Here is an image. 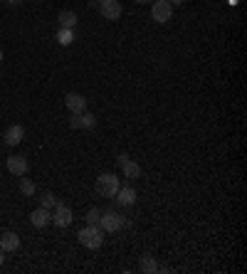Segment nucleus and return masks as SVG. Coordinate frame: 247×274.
Listing matches in <instances>:
<instances>
[{"mask_svg":"<svg viewBox=\"0 0 247 274\" xmlns=\"http://www.w3.org/2000/svg\"><path fill=\"white\" fill-rule=\"evenodd\" d=\"M104 230L99 227V225H87L84 230H79L77 235V240H79V245L87 247V249H99V247L104 245Z\"/></svg>","mask_w":247,"mask_h":274,"instance_id":"nucleus-1","label":"nucleus"},{"mask_svg":"<svg viewBox=\"0 0 247 274\" xmlns=\"http://www.w3.org/2000/svg\"><path fill=\"white\" fill-rule=\"evenodd\" d=\"M119 188H121V183H119V178H116L114 173H101L94 183V191L99 193L101 198H114Z\"/></svg>","mask_w":247,"mask_h":274,"instance_id":"nucleus-2","label":"nucleus"},{"mask_svg":"<svg viewBox=\"0 0 247 274\" xmlns=\"http://www.w3.org/2000/svg\"><path fill=\"white\" fill-rule=\"evenodd\" d=\"M123 225H126V218L114 213V210H101V218H99V227L104 233H119Z\"/></svg>","mask_w":247,"mask_h":274,"instance_id":"nucleus-3","label":"nucleus"},{"mask_svg":"<svg viewBox=\"0 0 247 274\" xmlns=\"http://www.w3.org/2000/svg\"><path fill=\"white\" fill-rule=\"evenodd\" d=\"M173 17V5L168 0H153V8H151V20L153 23H168Z\"/></svg>","mask_w":247,"mask_h":274,"instance_id":"nucleus-4","label":"nucleus"},{"mask_svg":"<svg viewBox=\"0 0 247 274\" xmlns=\"http://www.w3.org/2000/svg\"><path fill=\"white\" fill-rule=\"evenodd\" d=\"M72 220H74L72 207L65 205V203H57L55 213H52V222H55L57 227H69V225H72Z\"/></svg>","mask_w":247,"mask_h":274,"instance_id":"nucleus-5","label":"nucleus"},{"mask_svg":"<svg viewBox=\"0 0 247 274\" xmlns=\"http://www.w3.org/2000/svg\"><path fill=\"white\" fill-rule=\"evenodd\" d=\"M23 138H25V126H20V123H13V126H8L5 129V134H3V141H5V146H17V143H23Z\"/></svg>","mask_w":247,"mask_h":274,"instance_id":"nucleus-6","label":"nucleus"},{"mask_svg":"<svg viewBox=\"0 0 247 274\" xmlns=\"http://www.w3.org/2000/svg\"><path fill=\"white\" fill-rule=\"evenodd\" d=\"M99 13H101L104 20H119L123 13V8H121L119 0H104V3L99 5Z\"/></svg>","mask_w":247,"mask_h":274,"instance_id":"nucleus-7","label":"nucleus"},{"mask_svg":"<svg viewBox=\"0 0 247 274\" xmlns=\"http://www.w3.org/2000/svg\"><path fill=\"white\" fill-rule=\"evenodd\" d=\"M8 171L13 173V176H25L28 173V168H30V163H28V158L25 156H20V153H13V156H8Z\"/></svg>","mask_w":247,"mask_h":274,"instance_id":"nucleus-8","label":"nucleus"},{"mask_svg":"<svg viewBox=\"0 0 247 274\" xmlns=\"http://www.w3.org/2000/svg\"><path fill=\"white\" fill-rule=\"evenodd\" d=\"M65 107L69 109V114H82V111H87V99L79 92H69L65 96Z\"/></svg>","mask_w":247,"mask_h":274,"instance_id":"nucleus-9","label":"nucleus"},{"mask_svg":"<svg viewBox=\"0 0 247 274\" xmlns=\"http://www.w3.org/2000/svg\"><path fill=\"white\" fill-rule=\"evenodd\" d=\"M69 126H72V129H94V126H96V116H94V114H89V111L72 114V116H69Z\"/></svg>","mask_w":247,"mask_h":274,"instance_id":"nucleus-10","label":"nucleus"},{"mask_svg":"<svg viewBox=\"0 0 247 274\" xmlns=\"http://www.w3.org/2000/svg\"><path fill=\"white\" fill-rule=\"evenodd\" d=\"M114 200H116V203H119L121 207L134 205V203H136V191H134L131 185H123V188H119V191H116Z\"/></svg>","mask_w":247,"mask_h":274,"instance_id":"nucleus-11","label":"nucleus"},{"mask_svg":"<svg viewBox=\"0 0 247 274\" xmlns=\"http://www.w3.org/2000/svg\"><path fill=\"white\" fill-rule=\"evenodd\" d=\"M30 222L35 225V227H47L50 222H52V213L47 210V207H37V210H32V215H30Z\"/></svg>","mask_w":247,"mask_h":274,"instance_id":"nucleus-12","label":"nucleus"},{"mask_svg":"<svg viewBox=\"0 0 247 274\" xmlns=\"http://www.w3.org/2000/svg\"><path fill=\"white\" fill-rule=\"evenodd\" d=\"M20 247V237L15 233H0V249L3 252H15Z\"/></svg>","mask_w":247,"mask_h":274,"instance_id":"nucleus-13","label":"nucleus"},{"mask_svg":"<svg viewBox=\"0 0 247 274\" xmlns=\"http://www.w3.org/2000/svg\"><path fill=\"white\" fill-rule=\"evenodd\" d=\"M57 23H59V28L74 30V28H77V13H74V10H59V15H57Z\"/></svg>","mask_w":247,"mask_h":274,"instance_id":"nucleus-14","label":"nucleus"},{"mask_svg":"<svg viewBox=\"0 0 247 274\" xmlns=\"http://www.w3.org/2000/svg\"><path fill=\"white\" fill-rule=\"evenodd\" d=\"M138 269H141V272H158V262H156L153 255H141Z\"/></svg>","mask_w":247,"mask_h":274,"instance_id":"nucleus-15","label":"nucleus"},{"mask_svg":"<svg viewBox=\"0 0 247 274\" xmlns=\"http://www.w3.org/2000/svg\"><path fill=\"white\" fill-rule=\"evenodd\" d=\"M121 171H123V176H126L129 180L141 178V165H138L136 161H126V163L121 165Z\"/></svg>","mask_w":247,"mask_h":274,"instance_id":"nucleus-16","label":"nucleus"},{"mask_svg":"<svg viewBox=\"0 0 247 274\" xmlns=\"http://www.w3.org/2000/svg\"><path fill=\"white\" fill-rule=\"evenodd\" d=\"M57 42L62 45V47H67V45H72L74 42V30H67V28H59L57 30Z\"/></svg>","mask_w":247,"mask_h":274,"instance_id":"nucleus-17","label":"nucleus"},{"mask_svg":"<svg viewBox=\"0 0 247 274\" xmlns=\"http://www.w3.org/2000/svg\"><path fill=\"white\" fill-rule=\"evenodd\" d=\"M35 191H37L35 183L30 178H23V176H20V193H23V195H35Z\"/></svg>","mask_w":247,"mask_h":274,"instance_id":"nucleus-18","label":"nucleus"},{"mask_svg":"<svg viewBox=\"0 0 247 274\" xmlns=\"http://www.w3.org/2000/svg\"><path fill=\"white\" fill-rule=\"evenodd\" d=\"M57 205V198L52 193H42L40 195V207H47V210H52Z\"/></svg>","mask_w":247,"mask_h":274,"instance_id":"nucleus-19","label":"nucleus"},{"mask_svg":"<svg viewBox=\"0 0 247 274\" xmlns=\"http://www.w3.org/2000/svg\"><path fill=\"white\" fill-rule=\"evenodd\" d=\"M99 218H101V210H99V207H92L84 220H87V225H99Z\"/></svg>","mask_w":247,"mask_h":274,"instance_id":"nucleus-20","label":"nucleus"},{"mask_svg":"<svg viewBox=\"0 0 247 274\" xmlns=\"http://www.w3.org/2000/svg\"><path fill=\"white\" fill-rule=\"evenodd\" d=\"M126 161H131V156H129V153H119V156H116V165H119V168H121Z\"/></svg>","mask_w":247,"mask_h":274,"instance_id":"nucleus-21","label":"nucleus"},{"mask_svg":"<svg viewBox=\"0 0 247 274\" xmlns=\"http://www.w3.org/2000/svg\"><path fill=\"white\" fill-rule=\"evenodd\" d=\"M5 3H8V5H13V8L15 5H23V0H5Z\"/></svg>","mask_w":247,"mask_h":274,"instance_id":"nucleus-22","label":"nucleus"},{"mask_svg":"<svg viewBox=\"0 0 247 274\" xmlns=\"http://www.w3.org/2000/svg\"><path fill=\"white\" fill-rule=\"evenodd\" d=\"M101 3H104V0H89V5H92V8H94V5H96V8H99Z\"/></svg>","mask_w":247,"mask_h":274,"instance_id":"nucleus-23","label":"nucleus"},{"mask_svg":"<svg viewBox=\"0 0 247 274\" xmlns=\"http://www.w3.org/2000/svg\"><path fill=\"white\" fill-rule=\"evenodd\" d=\"M168 3H171V5H173V8H176V5H180V3H183V0H168Z\"/></svg>","mask_w":247,"mask_h":274,"instance_id":"nucleus-24","label":"nucleus"},{"mask_svg":"<svg viewBox=\"0 0 247 274\" xmlns=\"http://www.w3.org/2000/svg\"><path fill=\"white\" fill-rule=\"evenodd\" d=\"M134 3H138V5H146V3H153V0H134Z\"/></svg>","mask_w":247,"mask_h":274,"instance_id":"nucleus-25","label":"nucleus"},{"mask_svg":"<svg viewBox=\"0 0 247 274\" xmlns=\"http://www.w3.org/2000/svg\"><path fill=\"white\" fill-rule=\"evenodd\" d=\"M3 262H5V252L0 249V264H3Z\"/></svg>","mask_w":247,"mask_h":274,"instance_id":"nucleus-26","label":"nucleus"},{"mask_svg":"<svg viewBox=\"0 0 247 274\" xmlns=\"http://www.w3.org/2000/svg\"><path fill=\"white\" fill-rule=\"evenodd\" d=\"M0 62H3V50H0Z\"/></svg>","mask_w":247,"mask_h":274,"instance_id":"nucleus-27","label":"nucleus"},{"mask_svg":"<svg viewBox=\"0 0 247 274\" xmlns=\"http://www.w3.org/2000/svg\"><path fill=\"white\" fill-rule=\"evenodd\" d=\"M0 79H3V74H0Z\"/></svg>","mask_w":247,"mask_h":274,"instance_id":"nucleus-28","label":"nucleus"}]
</instances>
